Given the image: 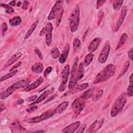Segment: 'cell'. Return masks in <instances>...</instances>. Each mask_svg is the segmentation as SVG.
I'll list each match as a JSON object with an SVG mask.
<instances>
[{"instance_id":"6da1fadb","label":"cell","mask_w":133,"mask_h":133,"mask_svg":"<svg viewBox=\"0 0 133 133\" xmlns=\"http://www.w3.org/2000/svg\"><path fill=\"white\" fill-rule=\"evenodd\" d=\"M116 66L113 64L107 65L103 70H102L97 75L94 84H97L102 83L112 77L115 72Z\"/></svg>"},{"instance_id":"7a4b0ae2","label":"cell","mask_w":133,"mask_h":133,"mask_svg":"<svg viewBox=\"0 0 133 133\" xmlns=\"http://www.w3.org/2000/svg\"><path fill=\"white\" fill-rule=\"evenodd\" d=\"M30 81L29 79H22L17 81L11 85L9 87L2 92L0 94V99H5L10 96L16 90L26 87L29 85Z\"/></svg>"},{"instance_id":"3957f363","label":"cell","mask_w":133,"mask_h":133,"mask_svg":"<svg viewBox=\"0 0 133 133\" xmlns=\"http://www.w3.org/2000/svg\"><path fill=\"white\" fill-rule=\"evenodd\" d=\"M62 3V1H56L47 17L49 20L56 19L57 26H58L60 23L63 14V9L61 5Z\"/></svg>"},{"instance_id":"277c9868","label":"cell","mask_w":133,"mask_h":133,"mask_svg":"<svg viewBox=\"0 0 133 133\" xmlns=\"http://www.w3.org/2000/svg\"><path fill=\"white\" fill-rule=\"evenodd\" d=\"M127 99V94L124 92L120 95L114 102L111 110L110 115L112 117L117 116L123 110Z\"/></svg>"},{"instance_id":"5b68a950","label":"cell","mask_w":133,"mask_h":133,"mask_svg":"<svg viewBox=\"0 0 133 133\" xmlns=\"http://www.w3.org/2000/svg\"><path fill=\"white\" fill-rule=\"evenodd\" d=\"M79 8L77 5L71 12L68 19L69 27L72 32H75L78 29L79 21Z\"/></svg>"},{"instance_id":"8992f818","label":"cell","mask_w":133,"mask_h":133,"mask_svg":"<svg viewBox=\"0 0 133 133\" xmlns=\"http://www.w3.org/2000/svg\"><path fill=\"white\" fill-rule=\"evenodd\" d=\"M53 27L50 22H48L39 32V36L45 35V43L49 46L52 43V31Z\"/></svg>"},{"instance_id":"52a82bcc","label":"cell","mask_w":133,"mask_h":133,"mask_svg":"<svg viewBox=\"0 0 133 133\" xmlns=\"http://www.w3.org/2000/svg\"><path fill=\"white\" fill-rule=\"evenodd\" d=\"M55 110L54 109H51L47 110L46 112H44L42 114L36 116L33 118H29L28 119H26L24 121L25 122L30 123H38L42 121H43L44 120H46L51 116H52L55 114Z\"/></svg>"},{"instance_id":"ba28073f","label":"cell","mask_w":133,"mask_h":133,"mask_svg":"<svg viewBox=\"0 0 133 133\" xmlns=\"http://www.w3.org/2000/svg\"><path fill=\"white\" fill-rule=\"evenodd\" d=\"M85 106V100L82 99L80 97L77 98L74 100L72 104V108L74 112V116H77Z\"/></svg>"},{"instance_id":"9c48e42d","label":"cell","mask_w":133,"mask_h":133,"mask_svg":"<svg viewBox=\"0 0 133 133\" xmlns=\"http://www.w3.org/2000/svg\"><path fill=\"white\" fill-rule=\"evenodd\" d=\"M78 61V57H76L75 58L74 62L72 67L71 71V77H70V82L68 85V87L69 89H71L74 86H75L76 84V82L75 80L76 76V72H77V63Z\"/></svg>"},{"instance_id":"30bf717a","label":"cell","mask_w":133,"mask_h":133,"mask_svg":"<svg viewBox=\"0 0 133 133\" xmlns=\"http://www.w3.org/2000/svg\"><path fill=\"white\" fill-rule=\"evenodd\" d=\"M110 50V44L109 41H107L98 56V61L100 63H104L107 61Z\"/></svg>"},{"instance_id":"8fae6325","label":"cell","mask_w":133,"mask_h":133,"mask_svg":"<svg viewBox=\"0 0 133 133\" xmlns=\"http://www.w3.org/2000/svg\"><path fill=\"white\" fill-rule=\"evenodd\" d=\"M70 73V68L69 64L65 65L62 69L61 74V84L60 85L65 86L68 79V77Z\"/></svg>"},{"instance_id":"7c38bea8","label":"cell","mask_w":133,"mask_h":133,"mask_svg":"<svg viewBox=\"0 0 133 133\" xmlns=\"http://www.w3.org/2000/svg\"><path fill=\"white\" fill-rule=\"evenodd\" d=\"M127 9L126 6H124L121 9V15H120L118 20H117V22L115 25V28H114V32H117L119 30L120 26H121L122 23L124 21V20L125 17H126V15L127 14Z\"/></svg>"},{"instance_id":"4fadbf2b","label":"cell","mask_w":133,"mask_h":133,"mask_svg":"<svg viewBox=\"0 0 133 133\" xmlns=\"http://www.w3.org/2000/svg\"><path fill=\"white\" fill-rule=\"evenodd\" d=\"M104 118H102L100 121H95L89 126L88 130L86 131V132H93L97 131L102 126L103 122H104Z\"/></svg>"},{"instance_id":"5bb4252c","label":"cell","mask_w":133,"mask_h":133,"mask_svg":"<svg viewBox=\"0 0 133 133\" xmlns=\"http://www.w3.org/2000/svg\"><path fill=\"white\" fill-rule=\"evenodd\" d=\"M55 88L52 87L50 89H48L46 90L45 91H44L37 99L35 101H34V102H33L31 104H29V105H33L34 104H37L41 102H42L43 100H44L46 98H47L48 97V95L51 94L52 92H54V91H55Z\"/></svg>"},{"instance_id":"9a60e30c","label":"cell","mask_w":133,"mask_h":133,"mask_svg":"<svg viewBox=\"0 0 133 133\" xmlns=\"http://www.w3.org/2000/svg\"><path fill=\"white\" fill-rule=\"evenodd\" d=\"M81 125V122L77 121L75 123H72L69 126L64 128L61 132L64 133H73L75 132L76 130L79 128Z\"/></svg>"},{"instance_id":"2e32d148","label":"cell","mask_w":133,"mask_h":133,"mask_svg":"<svg viewBox=\"0 0 133 133\" xmlns=\"http://www.w3.org/2000/svg\"><path fill=\"white\" fill-rule=\"evenodd\" d=\"M9 128L13 132H21L26 131V129L21 126L20 122L18 120L11 123Z\"/></svg>"},{"instance_id":"e0dca14e","label":"cell","mask_w":133,"mask_h":133,"mask_svg":"<svg viewBox=\"0 0 133 133\" xmlns=\"http://www.w3.org/2000/svg\"><path fill=\"white\" fill-rule=\"evenodd\" d=\"M22 56V53L21 52H18L14 55H13L6 62V63L3 65L2 70H4L6 69L7 68H8L9 66L13 64L14 62L17 61Z\"/></svg>"},{"instance_id":"ac0fdd59","label":"cell","mask_w":133,"mask_h":133,"mask_svg":"<svg viewBox=\"0 0 133 133\" xmlns=\"http://www.w3.org/2000/svg\"><path fill=\"white\" fill-rule=\"evenodd\" d=\"M101 41V39L100 37H96L93 39L89 45V46L88 48V51L90 52H92L95 51L97 49L99 45H100Z\"/></svg>"},{"instance_id":"d6986e66","label":"cell","mask_w":133,"mask_h":133,"mask_svg":"<svg viewBox=\"0 0 133 133\" xmlns=\"http://www.w3.org/2000/svg\"><path fill=\"white\" fill-rule=\"evenodd\" d=\"M43 81H44V79L43 77L39 76L34 82L31 84L26 87H25V88L24 89V90L25 91H30L32 90H33L36 88L37 87H38L41 84H42Z\"/></svg>"},{"instance_id":"ffe728a7","label":"cell","mask_w":133,"mask_h":133,"mask_svg":"<svg viewBox=\"0 0 133 133\" xmlns=\"http://www.w3.org/2000/svg\"><path fill=\"white\" fill-rule=\"evenodd\" d=\"M88 86H89V84L87 83H84L75 86L72 88L71 89L69 92L71 94H77L78 92H81L82 91H83V90L86 89Z\"/></svg>"},{"instance_id":"44dd1931","label":"cell","mask_w":133,"mask_h":133,"mask_svg":"<svg viewBox=\"0 0 133 133\" xmlns=\"http://www.w3.org/2000/svg\"><path fill=\"white\" fill-rule=\"evenodd\" d=\"M69 48H70L69 44H67L65 46L62 54L60 55V56L59 57V61L60 63L63 64L65 62V61L66 60V58H67V57H68V54H69Z\"/></svg>"},{"instance_id":"7402d4cb","label":"cell","mask_w":133,"mask_h":133,"mask_svg":"<svg viewBox=\"0 0 133 133\" xmlns=\"http://www.w3.org/2000/svg\"><path fill=\"white\" fill-rule=\"evenodd\" d=\"M69 105V102L68 101H64L59 104L55 109V113L57 114H60L65 111L68 108Z\"/></svg>"},{"instance_id":"603a6c76","label":"cell","mask_w":133,"mask_h":133,"mask_svg":"<svg viewBox=\"0 0 133 133\" xmlns=\"http://www.w3.org/2000/svg\"><path fill=\"white\" fill-rule=\"evenodd\" d=\"M31 70L34 73H41L43 71V65L41 62H36L32 65Z\"/></svg>"},{"instance_id":"cb8c5ba5","label":"cell","mask_w":133,"mask_h":133,"mask_svg":"<svg viewBox=\"0 0 133 133\" xmlns=\"http://www.w3.org/2000/svg\"><path fill=\"white\" fill-rule=\"evenodd\" d=\"M84 64L83 62H81L78 66V70H77V72L76 73V82H77V81H79L80 79H81L83 76H84Z\"/></svg>"},{"instance_id":"d4e9b609","label":"cell","mask_w":133,"mask_h":133,"mask_svg":"<svg viewBox=\"0 0 133 133\" xmlns=\"http://www.w3.org/2000/svg\"><path fill=\"white\" fill-rule=\"evenodd\" d=\"M38 23V20H36L35 22H34L31 25L29 30L26 32V34L24 36V39H27L30 36V35L32 34V33L34 32V31L35 30V29L37 27Z\"/></svg>"},{"instance_id":"484cf974","label":"cell","mask_w":133,"mask_h":133,"mask_svg":"<svg viewBox=\"0 0 133 133\" xmlns=\"http://www.w3.org/2000/svg\"><path fill=\"white\" fill-rule=\"evenodd\" d=\"M95 88L92 87L89 89H88L87 91L84 92L80 97V98L83 99V100H86L88 99H89L91 96L93 95L94 91Z\"/></svg>"},{"instance_id":"4316f807","label":"cell","mask_w":133,"mask_h":133,"mask_svg":"<svg viewBox=\"0 0 133 133\" xmlns=\"http://www.w3.org/2000/svg\"><path fill=\"white\" fill-rule=\"evenodd\" d=\"M21 19L20 16H15L9 20V23L12 26H16L19 25L21 23Z\"/></svg>"},{"instance_id":"83f0119b","label":"cell","mask_w":133,"mask_h":133,"mask_svg":"<svg viewBox=\"0 0 133 133\" xmlns=\"http://www.w3.org/2000/svg\"><path fill=\"white\" fill-rule=\"evenodd\" d=\"M133 74L131 73L129 77V85L127 89V95L128 97H131L133 94Z\"/></svg>"},{"instance_id":"f1b7e54d","label":"cell","mask_w":133,"mask_h":133,"mask_svg":"<svg viewBox=\"0 0 133 133\" xmlns=\"http://www.w3.org/2000/svg\"><path fill=\"white\" fill-rule=\"evenodd\" d=\"M127 37H128V36L126 33H123V34L122 35V36L119 39V41L116 46L115 50H117L118 49H119L126 42V41L127 39Z\"/></svg>"},{"instance_id":"f546056e","label":"cell","mask_w":133,"mask_h":133,"mask_svg":"<svg viewBox=\"0 0 133 133\" xmlns=\"http://www.w3.org/2000/svg\"><path fill=\"white\" fill-rule=\"evenodd\" d=\"M93 58H94V55L91 52L87 54L85 56L83 64H84V66H87L92 62Z\"/></svg>"},{"instance_id":"4dcf8cb0","label":"cell","mask_w":133,"mask_h":133,"mask_svg":"<svg viewBox=\"0 0 133 133\" xmlns=\"http://www.w3.org/2000/svg\"><path fill=\"white\" fill-rule=\"evenodd\" d=\"M123 2H124V1H121V0L113 1L112 3V6L114 10L115 11L119 10L121 8Z\"/></svg>"},{"instance_id":"1f68e13d","label":"cell","mask_w":133,"mask_h":133,"mask_svg":"<svg viewBox=\"0 0 133 133\" xmlns=\"http://www.w3.org/2000/svg\"><path fill=\"white\" fill-rule=\"evenodd\" d=\"M129 65H130L129 62L128 61L126 62V63L124 64V66H123V69H122V70L121 71V72L118 74V76H117V77L116 78V80L118 79L119 78H121L122 76H123L126 73V72H127V71L128 69Z\"/></svg>"},{"instance_id":"d6a6232c","label":"cell","mask_w":133,"mask_h":133,"mask_svg":"<svg viewBox=\"0 0 133 133\" xmlns=\"http://www.w3.org/2000/svg\"><path fill=\"white\" fill-rule=\"evenodd\" d=\"M50 55L53 59H57L60 55V52L58 48L57 47H54L50 51Z\"/></svg>"},{"instance_id":"836d02e7","label":"cell","mask_w":133,"mask_h":133,"mask_svg":"<svg viewBox=\"0 0 133 133\" xmlns=\"http://www.w3.org/2000/svg\"><path fill=\"white\" fill-rule=\"evenodd\" d=\"M1 6L3 7V8H5V12L7 14H11V13H13L15 10H14V9L11 7L9 5H8L7 4H3V3H1Z\"/></svg>"},{"instance_id":"e575fe53","label":"cell","mask_w":133,"mask_h":133,"mask_svg":"<svg viewBox=\"0 0 133 133\" xmlns=\"http://www.w3.org/2000/svg\"><path fill=\"white\" fill-rule=\"evenodd\" d=\"M17 72H18V70H15V71H13L12 72H10V73H8V74H6V75H4V76H3L1 77L0 81L2 82L3 81L6 80L7 79H8V78L12 77L13 76L16 75V74H17Z\"/></svg>"},{"instance_id":"d590c367","label":"cell","mask_w":133,"mask_h":133,"mask_svg":"<svg viewBox=\"0 0 133 133\" xmlns=\"http://www.w3.org/2000/svg\"><path fill=\"white\" fill-rule=\"evenodd\" d=\"M103 94V90L102 89L99 90L95 95L93 96L92 100L94 101H97L100 100V99L102 97Z\"/></svg>"},{"instance_id":"8d00e7d4","label":"cell","mask_w":133,"mask_h":133,"mask_svg":"<svg viewBox=\"0 0 133 133\" xmlns=\"http://www.w3.org/2000/svg\"><path fill=\"white\" fill-rule=\"evenodd\" d=\"M81 46V41L77 38H75L73 41V48L74 50L78 49L80 46Z\"/></svg>"},{"instance_id":"74e56055","label":"cell","mask_w":133,"mask_h":133,"mask_svg":"<svg viewBox=\"0 0 133 133\" xmlns=\"http://www.w3.org/2000/svg\"><path fill=\"white\" fill-rule=\"evenodd\" d=\"M8 30V25L6 22H3L2 24V35L4 36L5 35L6 32Z\"/></svg>"},{"instance_id":"f35d334b","label":"cell","mask_w":133,"mask_h":133,"mask_svg":"<svg viewBox=\"0 0 133 133\" xmlns=\"http://www.w3.org/2000/svg\"><path fill=\"white\" fill-rule=\"evenodd\" d=\"M52 69V68L51 66H49L46 69V70L44 72V76L45 77H46L48 75V74L51 72Z\"/></svg>"},{"instance_id":"ab89813d","label":"cell","mask_w":133,"mask_h":133,"mask_svg":"<svg viewBox=\"0 0 133 133\" xmlns=\"http://www.w3.org/2000/svg\"><path fill=\"white\" fill-rule=\"evenodd\" d=\"M34 51H35V54L38 56L39 58L41 60H42L43 59V55H42V52H41L40 50H39L38 48H35V49H34Z\"/></svg>"},{"instance_id":"60d3db41","label":"cell","mask_w":133,"mask_h":133,"mask_svg":"<svg viewBox=\"0 0 133 133\" xmlns=\"http://www.w3.org/2000/svg\"><path fill=\"white\" fill-rule=\"evenodd\" d=\"M38 108V107L37 105H33L30 108H29L28 109H26V111L28 112V113H30V112H33L34 111H35L36 110H37Z\"/></svg>"},{"instance_id":"b9f144b4","label":"cell","mask_w":133,"mask_h":133,"mask_svg":"<svg viewBox=\"0 0 133 133\" xmlns=\"http://www.w3.org/2000/svg\"><path fill=\"white\" fill-rule=\"evenodd\" d=\"M105 1H97V5H96V8L98 9L99 8H100L101 6H102L103 5V4H104V3H105Z\"/></svg>"},{"instance_id":"7bdbcfd3","label":"cell","mask_w":133,"mask_h":133,"mask_svg":"<svg viewBox=\"0 0 133 133\" xmlns=\"http://www.w3.org/2000/svg\"><path fill=\"white\" fill-rule=\"evenodd\" d=\"M37 98V95H33V96L29 97L27 99V100H28V101H29V102H34V101H35L36 100Z\"/></svg>"},{"instance_id":"ee69618b","label":"cell","mask_w":133,"mask_h":133,"mask_svg":"<svg viewBox=\"0 0 133 133\" xmlns=\"http://www.w3.org/2000/svg\"><path fill=\"white\" fill-rule=\"evenodd\" d=\"M103 12L102 10H101L100 12H99V16H98V24H99V23H100L101 20H102V19L103 18Z\"/></svg>"},{"instance_id":"f6af8a7d","label":"cell","mask_w":133,"mask_h":133,"mask_svg":"<svg viewBox=\"0 0 133 133\" xmlns=\"http://www.w3.org/2000/svg\"><path fill=\"white\" fill-rule=\"evenodd\" d=\"M24 102V100L22 98H20V99H18L17 101H16L15 102H14V104L15 105H21Z\"/></svg>"},{"instance_id":"bcb514c9","label":"cell","mask_w":133,"mask_h":133,"mask_svg":"<svg viewBox=\"0 0 133 133\" xmlns=\"http://www.w3.org/2000/svg\"><path fill=\"white\" fill-rule=\"evenodd\" d=\"M86 128V125L84 124L83 125H82L80 128H79V129H77L76 130V132H83L84 131V130Z\"/></svg>"},{"instance_id":"7dc6e473","label":"cell","mask_w":133,"mask_h":133,"mask_svg":"<svg viewBox=\"0 0 133 133\" xmlns=\"http://www.w3.org/2000/svg\"><path fill=\"white\" fill-rule=\"evenodd\" d=\"M132 54H133V52H132V48L131 47V48L129 50V51H128V57L129 59L131 61H132Z\"/></svg>"},{"instance_id":"c3c4849f","label":"cell","mask_w":133,"mask_h":133,"mask_svg":"<svg viewBox=\"0 0 133 133\" xmlns=\"http://www.w3.org/2000/svg\"><path fill=\"white\" fill-rule=\"evenodd\" d=\"M29 2L27 1H24L23 2V4H22V8L23 9H26L28 8V6L29 5Z\"/></svg>"},{"instance_id":"681fc988","label":"cell","mask_w":133,"mask_h":133,"mask_svg":"<svg viewBox=\"0 0 133 133\" xmlns=\"http://www.w3.org/2000/svg\"><path fill=\"white\" fill-rule=\"evenodd\" d=\"M21 61H19L18 62H17L12 68H11L10 69V71L11 72L12 70H13L14 69H16V68H17L18 67H19L20 65H21Z\"/></svg>"},{"instance_id":"f907efd6","label":"cell","mask_w":133,"mask_h":133,"mask_svg":"<svg viewBox=\"0 0 133 133\" xmlns=\"http://www.w3.org/2000/svg\"><path fill=\"white\" fill-rule=\"evenodd\" d=\"M10 6H15L16 5V1H11L9 3V4Z\"/></svg>"},{"instance_id":"816d5d0a","label":"cell","mask_w":133,"mask_h":133,"mask_svg":"<svg viewBox=\"0 0 133 133\" xmlns=\"http://www.w3.org/2000/svg\"><path fill=\"white\" fill-rule=\"evenodd\" d=\"M5 109V107H4V105H3L2 103H1V112H2Z\"/></svg>"},{"instance_id":"f5cc1de1","label":"cell","mask_w":133,"mask_h":133,"mask_svg":"<svg viewBox=\"0 0 133 133\" xmlns=\"http://www.w3.org/2000/svg\"><path fill=\"white\" fill-rule=\"evenodd\" d=\"M21 2H18L17 3V6H20L21 5Z\"/></svg>"}]
</instances>
